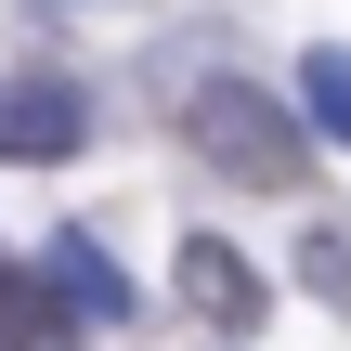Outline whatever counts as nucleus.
<instances>
[{
    "label": "nucleus",
    "mask_w": 351,
    "mask_h": 351,
    "mask_svg": "<svg viewBox=\"0 0 351 351\" xmlns=\"http://www.w3.org/2000/svg\"><path fill=\"white\" fill-rule=\"evenodd\" d=\"M182 143H195L221 182H247V195H287V182H300V156H313L300 104L247 91V78H195V91H182Z\"/></svg>",
    "instance_id": "1"
},
{
    "label": "nucleus",
    "mask_w": 351,
    "mask_h": 351,
    "mask_svg": "<svg viewBox=\"0 0 351 351\" xmlns=\"http://www.w3.org/2000/svg\"><path fill=\"white\" fill-rule=\"evenodd\" d=\"M169 287H182V313H195V326H221V339H247V326L274 313L261 261H247V247H221V234H182V274H169Z\"/></svg>",
    "instance_id": "2"
},
{
    "label": "nucleus",
    "mask_w": 351,
    "mask_h": 351,
    "mask_svg": "<svg viewBox=\"0 0 351 351\" xmlns=\"http://www.w3.org/2000/svg\"><path fill=\"white\" fill-rule=\"evenodd\" d=\"M91 143V104L65 91V78H0V156L13 169H52V156H78Z\"/></svg>",
    "instance_id": "3"
},
{
    "label": "nucleus",
    "mask_w": 351,
    "mask_h": 351,
    "mask_svg": "<svg viewBox=\"0 0 351 351\" xmlns=\"http://www.w3.org/2000/svg\"><path fill=\"white\" fill-rule=\"evenodd\" d=\"M39 287L78 313V326H130V274L91 247V234H52V261H39Z\"/></svg>",
    "instance_id": "4"
},
{
    "label": "nucleus",
    "mask_w": 351,
    "mask_h": 351,
    "mask_svg": "<svg viewBox=\"0 0 351 351\" xmlns=\"http://www.w3.org/2000/svg\"><path fill=\"white\" fill-rule=\"evenodd\" d=\"M0 351H78V313L39 274H13V261H0Z\"/></svg>",
    "instance_id": "5"
},
{
    "label": "nucleus",
    "mask_w": 351,
    "mask_h": 351,
    "mask_svg": "<svg viewBox=\"0 0 351 351\" xmlns=\"http://www.w3.org/2000/svg\"><path fill=\"white\" fill-rule=\"evenodd\" d=\"M300 130L351 143V52H300Z\"/></svg>",
    "instance_id": "6"
},
{
    "label": "nucleus",
    "mask_w": 351,
    "mask_h": 351,
    "mask_svg": "<svg viewBox=\"0 0 351 351\" xmlns=\"http://www.w3.org/2000/svg\"><path fill=\"white\" fill-rule=\"evenodd\" d=\"M300 287L351 313V234H339V221H313V234H300Z\"/></svg>",
    "instance_id": "7"
}]
</instances>
